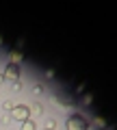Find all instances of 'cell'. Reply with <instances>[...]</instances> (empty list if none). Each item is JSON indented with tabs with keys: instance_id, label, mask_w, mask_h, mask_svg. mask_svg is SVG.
<instances>
[{
	"instance_id": "cell-13",
	"label": "cell",
	"mask_w": 117,
	"mask_h": 130,
	"mask_svg": "<svg viewBox=\"0 0 117 130\" xmlns=\"http://www.w3.org/2000/svg\"><path fill=\"white\" fill-rule=\"evenodd\" d=\"M91 100H93V98H91L89 93H87V95L82 98V104H85V106H89V104H91Z\"/></svg>"
},
{
	"instance_id": "cell-4",
	"label": "cell",
	"mask_w": 117,
	"mask_h": 130,
	"mask_svg": "<svg viewBox=\"0 0 117 130\" xmlns=\"http://www.w3.org/2000/svg\"><path fill=\"white\" fill-rule=\"evenodd\" d=\"M22 61H24V52H20V50L9 52V63H13V65H22Z\"/></svg>"
},
{
	"instance_id": "cell-5",
	"label": "cell",
	"mask_w": 117,
	"mask_h": 130,
	"mask_svg": "<svg viewBox=\"0 0 117 130\" xmlns=\"http://www.w3.org/2000/svg\"><path fill=\"white\" fill-rule=\"evenodd\" d=\"M28 108H30V119H33V115H41V113H43V106L39 102H30Z\"/></svg>"
},
{
	"instance_id": "cell-8",
	"label": "cell",
	"mask_w": 117,
	"mask_h": 130,
	"mask_svg": "<svg viewBox=\"0 0 117 130\" xmlns=\"http://www.w3.org/2000/svg\"><path fill=\"white\" fill-rule=\"evenodd\" d=\"M2 108H5V113H11L15 108V102L13 100H5V102H2Z\"/></svg>"
},
{
	"instance_id": "cell-3",
	"label": "cell",
	"mask_w": 117,
	"mask_h": 130,
	"mask_svg": "<svg viewBox=\"0 0 117 130\" xmlns=\"http://www.w3.org/2000/svg\"><path fill=\"white\" fill-rule=\"evenodd\" d=\"M2 76H5L7 83H15V80H20V76H22V67H20V65H13V63H7Z\"/></svg>"
},
{
	"instance_id": "cell-11",
	"label": "cell",
	"mask_w": 117,
	"mask_h": 130,
	"mask_svg": "<svg viewBox=\"0 0 117 130\" xmlns=\"http://www.w3.org/2000/svg\"><path fill=\"white\" fill-rule=\"evenodd\" d=\"M20 89H22V83H20V80L11 83V91H20Z\"/></svg>"
},
{
	"instance_id": "cell-7",
	"label": "cell",
	"mask_w": 117,
	"mask_h": 130,
	"mask_svg": "<svg viewBox=\"0 0 117 130\" xmlns=\"http://www.w3.org/2000/svg\"><path fill=\"white\" fill-rule=\"evenodd\" d=\"M20 130H37V124H35L33 119H26V121H22Z\"/></svg>"
},
{
	"instance_id": "cell-10",
	"label": "cell",
	"mask_w": 117,
	"mask_h": 130,
	"mask_svg": "<svg viewBox=\"0 0 117 130\" xmlns=\"http://www.w3.org/2000/svg\"><path fill=\"white\" fill-rule=\"evenodd\" d=\"M9 119H11V115H9V113H5V115L0 117V124H5V126H9Z\"/></svg>"
},
{
	"instance_id": "cell-2",
	"label": "cell",
	"mask_w": 117,
	"mask_h": 130,
	"mask_svg": "<svg viewBox=\"0 0 117 130\" xmlns=\"http://www.w3.org/2000/svg\"><path fill=\"white\" fill-rule=\"evenodd\" d=\"M9 115L15 121H26V119H30V108H28V104H15V108Z\"/></svg>"
},
{
	"instance_id": "cell-9",
	"label": "cell",
	"mask_w": 117,
	"mask_h": 130,
	"mask_svg": "<svg viewBox=\"0 0 117 130\" xmlns=\"http://www.w3.org/2000/svg\"><path fill=\"white\" fill-rule=\"evenodd\" d=\"M43 130H56V119H48L46 121V128Z\"/></svg>"
},
{
	"instance_id": "cell-12",
	"label": "cell",
	"mask_w": 117,
	"mask_h": 130,
	"mask_svg": "<svg viewBox=\"0 0 117 130\" xmlns=\"http://www.w3.org/2000/svg\"><path fill=\"white\" fill-rule=\"evenodd\" d=\"M33 93H35V95H41V93H43V87H41V85H37V87H33Z\"/></svg>"
},
{
	"instance_id": "cell-1",
	"label": "cell",
	"mask_w": 117,
	"mask_h": 130,
	"mask_svg": "<svg viewBox=\"0 0 117 130\" xmlns=\"http://www.w3.org/2000/svg\"><path fill=\"white\" fill-rule=\"evenodd\" d=\"M65 126H67V130H89V121L85 119L82 115H78V113H72L67 117Z\"/></svg>"
},
{
	"instance_id": "cell-14",
	"label": "cell",
	"mask_w": 117,
	"mask_h": 130,
	"mask_svg": "<svg viewBox=\"0 0 117 130\" xmlns=\"http://www.w3.org/2000/svg\"><path fill=\"white\" fill-rule=\"evenodd\" d=\"M5 83H7V80H5V76H2V74H0V89H2V87H5Z\"/></svg>"
},
{
	"instance_id": "cell-6",
	"label": "cell",
	"mask_w": 117,
	"mask_h": 130,
	"mask_svg": "<svg viewBox=\"0 0 117 130\" xmlns=\"http://www.w3.org/2000/svg\"><path fill=\"white\" fill-rule=\"evenodd\" d=\"M93 126H95V128H98V130H106V119H104V117H93Z\"/></svg>"
},
{
	"instance_id": "cell-15",
	"label": "cell",
	"mask_w": 117,
	"mask_h": 130,
	"mask_svg": "<svg viewBox=\"0 0 117 130\" xmlns=\"http://www.w3.org/2000/svg\"><path fill=\"white\" fill-rule=\"evenodd\" d=\"M0 46H2V37H0Z\"/></svg>"
}]
</instances>
